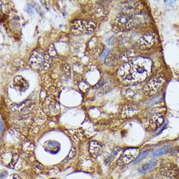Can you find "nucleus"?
Here are the masks:
<instances>
[{"mask_svg":"<svg viewBox=\"0 0 179 179\" xmlns=\"http://www.w3.org/2000/svg\"><path fill=\"white\" fill-rule=\"evenodd\" d=\"M140 153V150L137 148H129L125 150L119 159L120 164H127L132 161H134Z\"/></svg>","mask_w":179,"mask_h":179,"instance_id":"6","label":"nucleus"},{"mask_svg":"<svg viewBox=\"0 0 179 179\" xmlns=\"http://www.w3.org/2000/svg\"><path fill=\"white\" fill-rule=\"evenodd\" d=\"M134 95V93L132 91V90H129V89H128V90H126V91H125V96H126L127 98H132Z\"/></svg>","mask_w":179,"mask_h":179,"instance_id":"21","label":"nucleus"},{"mask_svg":"<svg viewBox=\"0 0 179 179\" xmlns=\"http://www.w3.org/2000/svg\"><path fill=\"white\" fill-rule=\"evenodd\" d=\"M133 25V21L127 16H120L115 19L113 27L115 32L130 29Z\"/></svg>","mask_w":179,"mask_h":179,"instance_id":"4","label":"nucleus"},{"mask_svg":"<svg viewBox=\"0 0 179 179\" xmlns=\"http://www.w3.org/2000/svg\"><path fill=\"white\" fill-rule=\"evenodd\" d=\"M167 152V148H165V147H163V148L158 149L156 151H155L154 154H153V156H162L164 154H165Z\"/></svg>","mask_w":179,"mask_h":179,"instance_id":"19","label":"nucleus"},{"mask_svg":"<svg viewBox=\"0 0 179 179\" xmlns=\"http://www.w3.org/2000/svg\"><path fill=\"white\" fill-rule=\"evenodd\" d=\"M47 148H48V151L52 152V153H57L59 150L60 145L58 144L57 142L54 141H50L47 145Z\"/></svg>","mask_w":179,"mask_h":179,"instance_id":"16","label":"nucleus"},{"mask_svg":"<svg viewBox=\"0 0 179 179\" xmlns=\"http://www.w3.org/2000/svg\"><path fill=\"white\" fill-rule=\"evenodd\" d=\"M156 42V39L151 33H147L137 41V46L141 50H147L153 47Z\"/></svg>","mask_w":179,"mask_h":179,"instance_id":"5","label":"nucleus"},{"mask_svg":"<svg viewBox=\"0 0 179 179\" xmlns=\"http://www.w3.org/2000/svg\"><path fill=\"white\" fill-rule=\"evenodd\" d=\"M96 23L93 20H76L72 24V31L75 35L89 34L95 29Z\"/></svg>","mask_w":179,"mask_h":179,"instance_id":"3","label":"nucleus"},{"mask_svg":"<svg viewBox=\"0 0 179 179\" xmlns=\"http://www.w3.org/2000/svg\"><path fill=\"white\" fill-rule=\"evenodd\" d=\"M13 87L16 90L20 92H24L29 87V83L20 76H17L13 80Z\"/></svg>","mask_w":179,"mask_h":179,"instance_id":"9","label":"nucleus"},{"mask_svg":"<svg viewBox=\"0 0 179 179\" xmlns=\"http://www.w3.org/2000/svg\"><path fill=\"white\" fill-rule=\"evenodd\" d=\"M101 146L100 145L99 143L95 141L91 142L90 144V152L94 157H96L98 154H99Z\"/></svg>","mask_w":179,"mask_h":179,"instance_id":"15","label":"nucleus"},{"mask_svg":"<svg viewBox=\"0 0 179 179\" xmlns=\"http://www.w3.org/2000/svg\"><path fill=\"white\" fill-rule=\"evenodd\" d=\"M165 78L162 75H156L147 82L143 88L146 96H153L157 93L164 86Z\"/></svg>","mask_w":179,"mask_h":179,"instance_id":"2","label":"nucleus"},{"mask_svg":"<svg viewBox=\"0 0 179 179\" xmlns=\"http://www.w3.org/2000/svg\"><path fill=\"white\" fill-rule=\"evenodd\" d=\"M139 10V5L137 2H132L123 7V11L127 15H132L137 13Z\"/></svg>","mask_w":179,"mask_h":179,"instance_id":"13","label":"nucleus"},{"mask_svg":"<svg viewBox=\"0 0 179 179\" xmlns=\"http://www.w3.org/2000/svg\"><path fill=\"white\" fill-rule=\"evenodd\" d=\"M149 179H166V178H163L160 175H154L153 177H151Z\"/></svg>","mask_w":179,"mask_h":179,"instance_id":"22","label":"nucleus"},{"mask_svg":"<svg viewBox=\"0 0 179 179\" xmlns=\"http://www.w3.org/2000/svg\"><path fill=\"white\" fill-rule=\"evenodd\" d=\"M28 101L29 100H25L24 103H22V104L19 105L13 104L11 106V108L13 111H14V112H16L17 111H19V112H22V111H25V110L28 109V107H29L30 106Z\"/></svg>","mask_w":179,"mask_h":179,"instance_id":"14","label":"nucleus"},{"mask_svg":"<svg viewBox=\"0 0 179 179\" xmlns=\"http://www.w3.org/2000/svg\"><path fill=\"white\" fill-rule=\"evenodd\" d=\"M150 151V150H147L143 151V153H141L140 155H139L138 157L135 160L133 161V164H137V163H139L140 162H141V161L143 160V159H145L147 157V156L149 154Z\"/></svg>","mask_w":179,"mask_h":179,"instance_id":"18","label":"nucleus"},{"mask_svg":"<svg viewBox=\"0 0 179 179\" xmlns=\"http://www.w3.org/2000/svg\"><path fill=\"white\" fill-rule=\"evenodd\" d=\"M153 68L147 58L136 57L121 66L117 71L120 79L127 82H141L149 76Z\"/></svg>","mask_w":179,"mask_h":179,"instance_id":"1","label":"nucleus"},{"mask_svg":"<svg viewBox=\"0 0 179 179\" xmlns=\"http://www.w3.org/2000/svg\"><path fill=\"white\" fill-rule=\"evenodd\" d=\"M158 164V162L155 160H152L149 162H147L144 165H141V166L139 168L138 171L141 173H147L151 171L152 169H154Z\"/></svg>","mask_w":179,"mask_h":179,"instance_id":"12","label":"nucleus"},{"mask_svg":"<svg viewBox=\"0 0 179 179\" xmlns=\"http://www.w3.org/2000/svg\"><path fill=\"white\" fill-rule=\"evenodd\" d=\"M133 56H134V53L133 51L128 50L121 53V55H120V59L122 61H128Z\"/></svg>","mask_w":179,"mask_h":179,"instance_id":"17","label":"nucleus"},{"mask_svg":"<svg viewBox=\"0 0 179 179\" xmlns=\"http://www.w3.org/2000/svg\"><path fill=\"white\" fill-rule=\"evenodd\" d=\"M49 61H50V58L46 54L42 55L41 53H34L31 56L30 59V62L33 66L49 65Z\"/></svg>","mask_w":179,"mask_h":179,"instance_id":"8","label":"nucleus"},{"mask_svg":"<svg viewBox=\"0 0 179 179\" xmlns=\"http://www.w3.org/2000/svg\"><path fill=\"white\" fill-rule=\"evenodd\" d=\"M137 111V107L133 105H128L124 106L121 111L123 117H131L135 115Z\"/></svg>","mask_w":179,"mask_h":179,"instance_id":"11","label":"nucleus"},{"mask_svg":"<svg viewBox=\"0 0 179 179\" xmlns=\"http://www.w3.org/2000/svg\"><path fill=\"white\" fill-rule=\"evenodd\" d=\"M109 52H110V49H108V48H107V49H106V50H105L104 52H103L102 54L100 55V59L101 60L105 59V58H106V56H107V55L108 54Z\"/></svg>","mask_w":179,"mask_h":179,"instance_id":"20","label":"nucleus"},{"mask_svg":"<svg viewBox=\"0 0 179 179\" xmlns=\"http://www.w3.org/2000/svg\"><path fill=\"white\" fill-rule=\"evenodd\" d=\"M160 172L163 175L175 178L178 175V170L177 166L173 164H165L162 165L160 168Z\"/></svg>","mask_w":179,"mask_h":179,"instance_id":"7","label":"nucleus"},{"mask_svg":"<svg viewBox=\"0 0 179 179\" xmlns=\"http://www.w3.org/2000/svg\"><path fill=\"white\" fill-rule=\"evenodd\" d=\"M164 120V115L160 113L155 114L152 116L149 123V128L151 130H155L162 124Z\"/></svg>","mask_w":179,"mask_h":179,"instance_id":"10","label":"nucleus"}]
</instances>
